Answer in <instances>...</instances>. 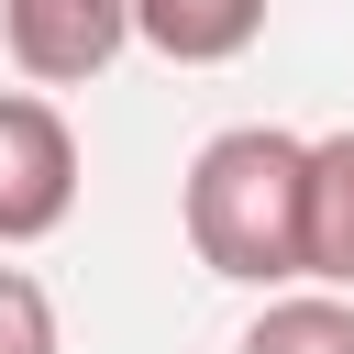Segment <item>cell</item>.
Returning a JSON list of instances; mask_svg holds the SVG:
<instances>
[{
    "mask_svg": "<svg viewBox=\"0 0 354 354\" xmlns=\"http://www.w3.org/2000/svg\"><path fill=\"white\" fill-rule=\"evenodd\" d=\"M188 243L210 277L288 288L310 277V144L277 122H232L188 155Z\"/></svg>",
    "mask_w": 354,
    "mask_h": 354,
    "instance_id": "cell-1",
    "label": "cell"
},
{
    "mask_svg": "<svg viewBox=\"0 0 354 354\" xmlns=\"http://www.w3.org/2000/svg\"><path fill=\"white\" fill-rule=\"evenodd\" d=\"M77 210V133L55 100L0 88V243H44Z\"/></svg>",
    "mask_w": 354,
    "mask_h": 354,
    "instance_id": "cell-2",
    "label": "cell"
},
{
    "mask_svg": "<svg viewBox=\"0 0 354 354\" xmlns=\"http://www.w3.org/2000/svg\"><path fill=\"white\" fill-rule=\"evenodd\" d=\"M0 44H11L22 77L77 88L133 44V0H0Z\"/></svg>",
    "mask_w": 354,
    "mask_h": 354,
    "instance_id": "cell-3",
    "label": "cell"
},
{
    "mask_svg": "<svg viewBox=\"0 0 354 354\" xmlns=\"http://www.w3.org/2000/svg\"><path fill=\"white\" fill-rule=\"evenodd\" d=\"M133 33L166 66H232L266 33V0H133Z\"/></svg>",
    "mask_w": 354,
    "mask_h": 354,
    "instance_id": "cell-4",
    "label": "cell"
},
{
    "mask_svg": "<svg viewBox=\"0 0 354 354\" xmlns=\"http://www.w3.org/2000/svg\"><path fill=\"white\" fill-rule=\"evenodd\" d=\"M310 277L354 288V133L310 144Z\"/></svg>",
    "mask_w": 354,
    "mask_h": 354,
    "instance_id": "cell-5",
    "label": "cell"
},
{
    "mask_svg": "<svg viewBox=\"0 0 354 354\" xmlns=\"http://www.w3.org/2000/svg\"><path fill=\"white\" fill-rule=\"evenodd\" d=\"M243 354H354V310L299 288V299H266V321L243 332Z\"/></svg>",
    "mask_w": 354,
    "mask_h": 354,
    "instance_id": "cell-6",
    "label": "cell"
},
{
    "mask_svg": "<svg viewBox=\"0 0 354 354\" xmlns=\"http://www.w3.org/2000/svg\"><path fill=\"white\" fill-rule=\"evenodd\" d=\"M0 354H55V299L22 266H0Z\"/></svg>",
    "mask_w": 354,
    "mask_h": 354,
    "instance_id": "cell-7",
    "label": "cell"
}]
</instances>
